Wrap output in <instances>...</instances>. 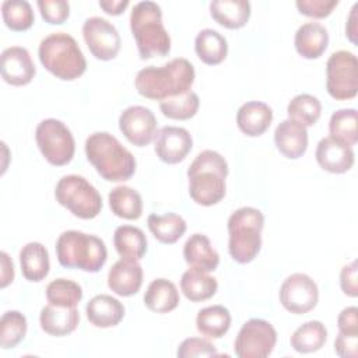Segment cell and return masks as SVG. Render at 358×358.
<instances>
[{"mask_svg": "<svg viewBox=\"0 0 358 358\" xmlns=\"http://www.w3.org/2000/svg\"><path fill=\"white\" fill-rule=\"evenodd\" d=\"M358 113L354 108H345L336 110L329 122L330 137L343 141L344 144L352 147L358 141Z\"/></svg>", "mask_w": 358, "mask_h": 358, "instance_id": "e575fe53", "label": "cell"}, {"mask_svg": "<svg viewBox=\"0 0 358 358\" xmlns=\"http://www.w3.org/2000/svg\"><path fill=\"white\" fill-rule=\"evenodd\" d=\"M20 266L25 280L31 282L42 281L50 268L48 249L41 242H28L20 250Z\"/></svg>", "mask_w": 358, "mask_h": 358, "instance_id": "d4e9b609", "label": "cell"}, {"mask_svg": "<svg viewBox=\"0 0 358 358\" xmlns=\"http://www.w3.org/2000/svg\"><path fill=\"white\" fill-rule=\"evenodd\" d=\"M1 78L14 87H22L32 81L36 74L29 52L22 46H10L0 57Z\"/></svg>", "mask_w": 358, "mask_h": 358, "instance_id": "2e32d148", "label": "cell"}, {"mask_svg": "<svg viewBox=\"0 0 358 358\" xmlns=\"http://www.w3.org/2000/svg\"><path fill=\"white\" fill-rule=\"evenodd\" d=\"M55 248L59 263L66 268L96 273L108 259V250L101 238L76 229L60 234Z\"/></svg>", "mask_w": 358, "mask_h": 358, "instance_id": "8992f818", "label": "cell"}, {"mask_svg": "<svg viewBox=\"0 0 358 358\" xmlns=\"http://www.w3.org/2000/svg\"><path fill=\"white\" fill-rule=\"evenodd\" d=\"M358 3H355L351 8V13L347 18V25H345V35L350 39L351 43L357 45L358 43Z\"/></svg>", "mask_w": 358, "mask_h": 358, "instance_id": "c3c4849f", "label": "cell"}, {"mask_svg": "<svg viewBox=\"0 0 358 358\" xmlns=\"http://www.w3.org/2000/svg\"><path fill=\"white\" fill-rule=\"evenodd\" d=\"M55 197L60 206L81 220H92L102 210L99 192L80 175L60 178L55 187Z\"/></svg>", "mask_w": 358, "mask_h": 358, "instance_id": "ba28073f", "label": "cell"}, {"mask_svg": "<svg viewBox=\"0 0 358 358\" xmlns=\"http://www.w3.org/2000/svg\"><path fill=\"white\" fill-rule=\"evenodd\" d=\"M179 291L166 278H157L150 282L144 294V305L155 313H168L179 305Z\"/></svg>", "mask_w": 358, "mask_h": 358, "instance_id": "83f0119b", "label": "cell"}, {"mask_svg": "<svg viewBox=\"0 0 358 358\" xmlns=\"http://www.w3.org/2000/svg\"><path fill=\"white\" fill-rule=\"evenodd\" d=\"M1 259V280H0V287L6 288L8 284L13 282L14 280V264L10 256L6 252L0 253Z\"/></svg>", "mask_w": 358, "mask_h": 358, "instance_id": "7dc6e473", "label": "cell"}, {"mask_svg": "<svg viewBox=\"0 0 358 358\" xmlns=\"http://www.w3.org/2000/svg\"><path fill=\"white\" fill-rule=\"evenodd\" d=\"M327 340V330L319 320H309L301 324L291 336V347L301 354L319 351Z\"/></svg>", "mask_w": 358, "mask_h": 358, "instance_id": "836d02e7", "label": "cell"}, {"mask_svg": "<svg viewBox=\"0 0 358 358\" xmlns=\"http://www.w3.org/2000/svg\"><path fill=\"white\" fill-rule=\"evenodd\" d=\"M196 78L193 64L185 57H176L161 67L141 69L134 80L137 92L152 101H164L190 91Z\"/></svg>", "mask_w": 358, "mask_h": 358, "instance_id": "6da1fadb", "label": "cell"}, {"mask_svg": "<svg viewBox=\"0 0 358 358\" xmlns=\"http://www.w3.org/2000/svg\"><path fill=\"white\" fill-rule=\"evenodd\" d=\"M228 252L241 264L250 263L262 248L264 215L255 207H241L228 218Z\"/></svg>", "mask_w": 358, "mask_h": 358, "instance_id": "52a82bcc", "label": "cell"}, {"mask_svg": "<svg viewBox=\"0 0 358 358\" xmlns=\"http://www.w3.org/2000/svg\"><path fill=\"white\" fill-rule=\"evenodd\" d=\"M213 20L224 28L238 29L250 18V3L246 0H214L210 3Z\"/></svg>", "mask_w": 358, "mask_h": 358, "instance_id": "484cf974", "label": "cell"}, {"mask_svg": "<svg viewBox=\"0 0 358 358\" xmlns=\"http://www.w3.org/2000/svg\"><path fill=\"white\" fill-rule=\"evenodd\" d=\"M130 29L143 60L166 56L171 36L162 22L161 7L154 1H138L130 13Z\"/></svg>", "mask_w": 358, "mask_h": 358, "instance_id": "277c9868", "label": "cell"}, {"mask_svg": "<svg viewBox=\"0 0 358 358\" xmlns=\"http://www.w3.org/2000/svg\"><path fill=\"white\" fill-rule=\"evenodd\" d=\"M278 295L285 310L294 315H303L317 305L319 288L308 274L294 273L282 281Z\"/></svg>", "mask_w": 358, "mask_h": 358, "instance_id": "4fadbf2b", "label": "cell"}, {"mask_svg": "<svg viewBox=\"0 0 358 358\" xmlns=\"http://www.w3.org/2000/svg\"><path fill=\"white\" fill-rule=\"evenodd\" d=\"M194 50L203 63L215 66L225 60L228 55V42L218 31L206 28L197 34L194 39Z\"/></svg>", "mask_w": 358, "mask_h": 358, "instance_id": "f546056e", "label": "cell"}, {"mask_svg": "<svg viewBox=\"0 0 358 358\" xmlns=\"http://www.w3.org/2000/svg\"><path fill=\"white\" fill-rule=\"evenodd\" d=\"M217 289L218 282L208 271L192 267L182 274L180 291L190 302L207 301L215 295Z\"/></svg>", "mask_w": 358, "mask_h": 358, "instance_id": "4316f807", "label": "cell"}, {"mask_svg": "<svg viewBox=\"0 0 358 358\" xmlns=\"http://www.w3.org/2000/svg\"><path fill=\"white\" fill-rule=\"evenodd\" d=\"M27 317L18 310H7L0 320V347L10 350L18 345L27 334Z\"/></svg>", "mask_w": 358, "mask_h": 358, "instance_id": "f35d334b", "label": "cell"}, {"mask_svg": "<svg viewBox=\"0 0 358 358\" xmlns=\"http://www.w3.org/2000/svg\"><path fill=\"white\" fill-rule=\"evenodd\" d=\"M294 45L303 59H319L327 49L329 32L319 22H305L296 29Z\"/></svg>", "mask_w": 358, "mask_h": 358, "instance_id": "603a6c76", "label": "cell"}, {"mask_svg": "<svg viewBox=\"0 0 358 358\" xmlns=\"http://www.w3.org/2000/svg\"><path fill=\"white\" fill-rule=\"evenodd\" d=\"M287 113L288 119L296 120L305 127H309L319 120L322 115V103L310 94H298L288 102Z\"/></svg>", "mask_w": 358, "mask_h": 358, "instance_id": "d590c367", "label": "cell"}, {"mask_svg": "<svg viewBox=\"0 0 358 358\" xmlns=\"http://www.w3.org/2000/svg\"><path fill=\"white\" fill-rule=\"evenodd\" d=\"M338 331L344 334H358V309L357 306L344 308L337 317Z\"/></svg>", "mask_w": 358, "mask_h": 358, "instance_id": "bcb514c9", "label": "cell"}, {"mask_svg": "<svg viewBox=\"0 0 358 358\" xmlns=\"http://www.w3.org/2000/svg\"><path fill=\"white\" fill-rule=\"evenodd\" d=\"M196 327L207 338H221L231 327V313L222 305L203 308L197 313Z\"/></svg>", "mask_w": 358, "mask_h": 358, "instance_id": "d6a6232c", "label": "cell"}, {"mask_svg": "<svg viewBox=\"0 0 358 358\" xmlns=\"http://www.w3.org/2000/svg\"><path fill=\"white\" fill-rule=\"evenodd\" d=\"M85 155L102 179L124 182L136 172V158L108 131H95L85 140Z\"/></svg>", "mask_w": 358, "mask_h": 358, "instance_id": "3957f363", "label": "cell"}, {"mask_svg": "<svg viewBox=\"0 0 358 358\" xmlns=\"http://www.w3.org/2000/svg\"><path fill=\"white\" fill-rule=\"evenodd\" d=\"M277 150L288 159H298L308 148V130L296 120L285 119L274 130Z\"/></svg>", "mask_w": 358, "mask_h": 358, "instance_id": "d6986e66", "label": "cell"}, {"mask_svg": "<svg viewBox=\"0 0 358 358\" xmlns=\"http://www.w3.org/2000/svg\"><path fill=\"white\" fill-rule=\"evenodd\" d=\"M185 262L194 268L214 271L220 264V255L203 234H193L183 245Z\"/></svg>", "mask_w": 358, "mask_h": 358, "instance_id": "cb8c5ba5", "label": "cell"}, {"mask_svg": "<svg viewBox=\"0 0 358 358\" xmlns=\"http://www.w3.org/2000/svg\"><path fill=\"white\" fill-rule=\"evenodd\" d=\"M46 299L52 305L76 308L83 299V288L76 281L56 278L46 287Z\"/></svg>", "mask_w": 358, "mask_h": 358, "instance_id": "ab89813d", "label": "cell"}, {"mask_svg": "<svg viewBox=\"0 0 358 358\" xmlns=\"http://www.w3.org/2000/svg\"><path fill=\"white\" fill-rule=\"evenodd\" d=\"M326 90L336 101H348L358 94V60L352 52L337 50L326 63Z\"/></svg>", "mask_w": 358, "mask_h": 358, "instance_id": "30bf717a", "label": "cell"}, {"mask_svg": "<svg viewBox=\"0 0 358 358\" xmlns=\"http://www.w3.org/2000/svg\"><path fill=\"white\" fill-rule=\"evenodd\" d=\"M39 323L41 329L49 336L63 337L77 329L80 323V313L77 308L48 303L39 313Z\"/></svg>", "mask_w": 358, "mask_h": 358, "instance_id": "ffe728a7", "label": "cell"}, {"mask_svg": "<svg viewBox=\"0 0 358 358\" xmlns=\"http://www.w3.org/2000/svg\"><path fill=\"white\" fill-rule=\"evenodd\" d=\"M227 159L214 150H204L196 155L187 169L190 199L204 207L220 203L227 193Z\"/></svg>", "mask_w": 358, "mask_h": 358, "instance_id": "7a4b0ae2", "label": "cell"}, {"mask_svg": "<svg viewBox=\"0 0 358 358\" xmlns=\"http://www.w3.org/2000/svg\"><path fill=\"white\" fill-rule=\"evenodd\" d=\"M315 157L319 166L330 173H344L352 168L355 161L352 147L330 136L317 143Z\"/></svg>", "mask_w": 358, "mask_h": 358, "instance_id": "e0dca14e", "label": "cell"}, {"mask_svg": "<svg viewBox=\"0 0 358 358\" xmlns=\"http://www.w3.org/2000/svg\"><path fill=\"white\" fill-rule=\"evenodd\" d=\"M119 129L133 145L145 147L157 134V117L151 109L133 105L120 113Z\"/></svg>", "mask_w": 358, "mask_h": 358, "instance_id": "5bb4252c", "label": "cell"}, {"mask_svg": "<svg viewBox=\"0 0 358 358\" xmlns=\"http://www.w3.org/2000/svg\"><path fill=\"white\" fill-rule=\"evenodd\" d=\"M179 358H192V357H215L218 355L217 348L207 338L190 337L183 340L176 351Z\"/></svg>", "mask_w": 358, "mask_h": 358, "instance_id": "60d3db41", "label": "cell"}, {"mask_svg": "<svg viewBox=\"0 0 358 358\" xmlns=\"http://www.w3.org/2000/svg\"><path fill=\"white\" fill-rule=\"evenodd\" d=\"M199 106H200L199 95L192 90L185 94L171 96L159 102V109L162 115L173 120H187L193 117L197 113Z\"/></svg>", "mask_w": 358, "mask_h": 358, "instance_id": "74e56055", "label": "cell"}, {"mask_svg": "<svg viewBox=\"0 0 358 358\" xmlns=\"http://www.w3.org/2000/svg\"><path fill=\"white\" fill-rule=\"evenodd\" d=\"M35 140L41 154L50 165H67L74 157V137L62 120L53 117L42 120L36 126Z\"/></svg>", "mask_w": 358, "mask_h": 358, "instance_id": "9c48e42d", "label": "cell"}, {"mask_svg": "<svg viewBox=\"0 0 358 358\" xmlns=\"http://www.w3.org/2000/svg\"><path fill=\"white\" fill-rule=\"evenodd\" d=\"M113 245L117 255L127 260H141L147 252V238L143 229L133 225H120L115 229Z\"/></svg>", "mask_w": 358, "mask_h": 358, "instance_id": "f1b7e54d", "label": "cell"}, {"mask_svg": "<svg viewBox=\"0 0 358 358\" xmlns=\"http://www.w3.org/2000/svg\"><path fill=\"white\" fill-rule=\"evenodd\" d=\"M42 66L63 81H73L87 70V60L77 41L66 32H53L45 36L38 48Z\"/></svg>", "mask_w": 358, "mask_h": 358, "instance_id": "5b68a950", "label": "cell"}, {"mask_svg": "<svg viewBox=\"0 0 358 358\" xmlns=\"http://www.w3.org/2000/svg\"><path fill=\"white\" fill-rule=\"evenodd\" d=\"M112 213L124 220H138L143 214V199L137 190L130 186H116L108 196Z\"/></svg>", "mask_w": 358, "mask_h": 358, "instance_id": "1f68e13d", "label": "cell"}, {"mask_svg": "<svg viewBox=\"0 0 358 358\" xmlns=\"http://www.w3.org/2000/svg\"><path fill=\"white\" fill-rule=\"evenodd\" d=\"M143 285V267L137 260L120 259L108 273V287L119 296H131Z\"/></svg>", "mask_w": 358, "mask_h": 358, "instance_id": "ac0fdd59", "label": "cell"}, {"mask_svg": "<svg viewBox=\"0 0 358 358\" xmlns=\"http://www.w3.org/2000/svg\"><path fill=\"white\" fill-rule=\"evenodd\" d=\"M273 122V109L260 101H249L239 106L236 112V124L239 130L249 137L262 136Z\"/></svg>", "mask_w": 358, "mask_h": 358, "instance_id": "7402d4cb", "label": "cell"}, {"mask_svg": "<svg viewBox=\"0 0 358 358\" xmlns=\"http://www.w3.org/2000/svg\"><path fill=\"white\" fill-rule=\"evenodd\" d=\"M1 15L6 27L11 31L21 32L29 29L35 22L31 4L25 0H6L1 3Z\"/></svg>", "mask_w": 358, "mask_h": 358, "instance_id": "8d00e7d4", "label": "cell"}, {"mask_svg": "<svg viewBox=\"0 0 358 358\" xmlns=\"http://www.w3.org/2000/svg\"><path fill=\"white\" fill-rule=\"evenodd\" d=\"M334 350L341 358L358 357V334H344L338 331L334 340Z\"/></svg>", "mask_w": 358, "mask_h": 358, "instance_id": "f6af8a7d", "label": "cell"}, {"mask_svg": "<svg viewBox=\"0 0 358 358\" xmlns=\"http://www.w3.org/2000/svg\"><path fill=\"white\" fill-rule=\"evenodd\" d=\"M277 343V331L264 319H249L238 331L234 343L235 355L239 358H266Z\"/></svg>", "mask_w": 358, "mask_h": 358, "instance_id": "8fae6325", "label": "cell"}, {"mask_svg": "<svg viewBox=\"0 0 358 358\" xmlns=\"http://www.w3.org/2000/svg\"><path fill=\"white\" fill-rule=\"evenodd\" d=\"M147 225L154 238L165 245L178 242L187 228L183 217L175 213L150 214L147 218Z\"/></svg>", "mask_w": 358, "mask_h": 358, "instance_id": "4dcf8cb0", "label": "cell"}, {"mask_svg": "<svg viewBox=\"0 0 358 358\" xmlns=\"http://www.w3.org/2000/svg\"><path fill=\"white\" fill-rule=\"evenodd\" d=\"M193 147L190 133L185 127L164 126L154 137V151L157 157L169 165L182 162Z\"/></svg>", "mask_w": 358, "mask_h": 358, "instance_id": "9a60e30c", "label": "cell"}, {"mask_svg": "<svg viewBox=\"0 0 358 358\" xmlns=\"http://www.w3.org/2000/svg\"><path fill=\"white\" fill-rule=\"evenodd\" d=\"M83 38L91 55L98 60H112L120 50L122 41L116 27L102 17H90L84 21Z\"/></svg>", "mask_w": 358, "mask_h": 358, "instance_id": "7c38bea8", "label": "cell"}, {"mask_svg": "<svg viewBox=\"0 0 358 358\" xmlns=\"http://www.w3.org/2000/svg\"><path fill=\"white\" fill-rule=\"evenodd\" d=\"M36 6L42 18L53 25L63 24L70 15V4L66 0H38Z\"/></svg>", "mask_w": 358, "mask_h": 358, "instance_id": "b9f144b4", "label": "cell"}, {"mask_svg": "<svg viewBox=\"0 0 358 358\" xmlns=\"http://www.w3.org/2000/svg\"><path fill=\"white\" fill-rule=\"evenodd\" d=\"M99 7L109 15H120L129 7V0H101Z\"/></svg>", "mask_w": 358, "mask_h": 358, "instance_id": "681fc988", "label": "cell"}, {"mask_svg": "<svg viewBox=\"0 0 358 358\" xmlns=\"http://www.w3.org/2000/svg\"><path fill=\"white\" fill-rule=\"evenodd\" d=\"M87 319L95 327L108 329L119 324L124 317L123 303L112 295L99 294L91 298L85 306Z\"/></svg>", "mask_w": 358, "mask_h": 358, "instance_id": "44dd1931", "label": "cell"}, {"mask_svg": "<svg viewBox=\"0 0 358 358\" xmlns=\"http://www.w3.org/2000/svg\"><path fill=\"white\" fill-rule=\"evenodd\" d=\"M340 287L341 291L351 298L358 295V268L357 262L352 260L351 263L345 264L340 271Z\"/></svg>", "mask_w": 358, "mask_h": 358, "instance_id": "ee69618b", "label": "cell"}, {"mask_svg": "<svg viewBox=\"0 0 358 358\" xmlns=\"http://www.w3.org/2000/svg\"><path fill=\"white\" fill-rule=\"evenodd\" d=\"M337 0H296L298 11L310 18H326L337 7Z\"/></svg>", "mask_w": 358, "mask_h": 358, "instance_id": "7bdbcfd3", "label": "cell"}]
</instances>
